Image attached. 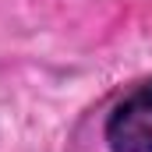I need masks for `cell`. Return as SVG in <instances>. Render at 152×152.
<instances>
[{"label": "cell", "mask_w": 152, "mask_h": 152, "mask_svg": "<svg viewBox=\"0 0 152 152\" xmlns=\"http://www.w3.org/2000/svg\"><path fill=\"white\" fill-rule=\"evenodd\" d=\"M103 138L110 152H152V81L127 92L110 110Z\"/></svg>", "instance_id": "cell-1"}]
</instances>
